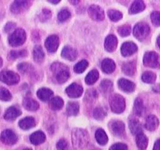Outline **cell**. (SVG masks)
I'll return each mask as SVG.
<instances>
[{
    "mask_svg": "<svg viewBox=\"0 0 160 150\" xmlns=\"http://www.w3.org/2000/svg\"><path fill=\"white\" fill-rule=\"evenodd\" d=\"M45 138L46 137H45V133L41 131H37L30 136V141H31L32 144L38 145V144H41L45 142Z\"/></svg>",
    "mask_w": 160,
    "mask_h": 150,
    "instance_id": "cell-21",
    "label": "cell"
},
{
    "mask_svg": "<svg viewBox=\"0 0 160 150\" xmlns=\"http://www.w3.org/2000/svg\"><path fill=\"white\" fill-rule=\"evenodd\" d=\"M117 38L115 35L111 34L106 37L105 41H104V48L108 52H113L117 47Z\"/></svg>",
    "mask_w": 160,
    "mask_h": 150,
    "instance_id": "cell-14",
    "label": "cell"
},
{
    "mask_svg": "<svg viewBox=\"0 0 160 150\" xmlns=\"http://www.w3.org/2000/svg\"><path fill=\"white\" fill-rule=\"evenodd\" d=\"M108 16L110 18V20L114 22H117L122 18V13L119 11L111 9V10H108Z\"/></svg>",
    "mask_w": 160,
    "mask_h": 150,
    "instance_id": "cell-38",
    "label": "cell"
},
{
    "mask_svg": "<svg viewBox=\"0 0 160 150\" xmlns=\"http://www.w3.org/2000/svg\"><path fill=\"white\" fill-rule=\"evenodd\" d=\"M29 5V1H15L11 6V11L14 14H20L25 11Z\"/></svg>",
    "mask_w": 160,
    "mask_h": 150,
    "instance_id": "cell-13",
    "label": "cell"
},
{
    "mask_svg": "<svg viewBox=\"0 0 160 150\" xmlns=\"http://www.w3.org/2000/svg\"><path fill=\"white\" fill-rule=\"evenodd\" d=\"M89 141V135L83 129L76 128L72 131L73 145L77 148H82L86 146Z\"/></svg>",
    "mask_w": 160,
    "mask_h": 150,
    "instance_id": "cell-1",
    "label": "cell"
},
{
    "mask_svg": "<svg viewBox=\"0 0 160 150\" xmlns=\"http://www.w3.org/2000/svg\"><path fill=\"white\" fill-rule=\"evenodd\" d=\"M101 68L103 72H105L107 74H111L116 68L115 62L111 59H103L101 63Z\"/></svg>",
    "mask_w": 160,
    "mask_h": 150,
    "instance_id": "cell-20",
    "label": "cell"
},
{
    "mask_svg": "<svg viewBox=\"0 0 160 150\" xmlns=\"http://www.w3.org/2000/svg\"><path fill=\"white\" fill-rule=\"evenodd\" d=\"M157 43H158V47H159V48H160V36H158V39H157Z\"/></svg>",
    "mask_w": 160,
    "mask_h": 150,
    "instance_id": "cell-53",
    "label": "cell"
},
{
    "mask_svg": "<svg viewBox=\"0 0 160 150\" xmlns=\"http://www.w3.org/2000/svg\"><path fill=\"white\" fill-rule=\"evenodd\" d=\"M88 62L85 59H82L80 62H78L75 66L74 67V71L78 74H80V73H82L84 71L88 68Z\"/></svg>",
    "mask_w": 160,
    "mask_h": 150,
    "instance_id": "cell-36",
    "label": "cell"
},
{
    "mask_svg": "<svg viewBox=\"0 0 160 150\" xmlns=\"http://www.w3.org/2000/svg\"><path fill=\"white\" fill-rule=\"evenodd\" d=\"M77 51L70 46H65L62 51V56L69 61H74L77 58Z\"/></svg>",
    "mask_w": 160,
    "mask_h": 150,
    "instance_id": "cell-17",
    "label": "cell"
},
{
    "mask_svg": "<svg viewBox=\"0 0 160 150\" xmlns=\"http://www.w3.org/2000/svg\"><path fill=\"white\" fill-rule=\"evenodd\" d=\"M57 148L58 150H67L68 148V143L66 140L62 139L58 142L57 144Z\"/></svg>",
    "mask_w": 160,
    "mask_h": 150,
    "instance_id": "cell-46",
    "label": "cell"
},
{
    "mask_svg": "<svg viewBox=\"0 0 160 150\" xmlns=\"http://www.w3.org/2000/svg\"><path fill=\"white\" fill-rule=\"evenodd\" d=\"M128 147L123 143H117L110 148L109 150H127Z\"/></svg>",
    "mask_w": 160,
    "mask_h": 150,
    "instance_id": "cell-47",
    "label": "cell"
},
{
    "mask_svg": "<svg viewBox=\"0 0 160 150\" xmlns=\"http://www.w3.org/2000/svg\"><path fill=\"white\" fill-rule=\"evenodd\" d=\"M109 104L112 112L116 114L122 113L125 109V98L119 94L112 96L109 100Z\"/></svg>",
    "mask_w": 160,
    "mask_h": 150,
    "instance_id": "cell-3",
    "label": "cell"
},
{
    "mask_svg": "<svg viewBox=\"0 0 160 150\" xmlns=\"http://www.w3.org/2000/svg\"><path fill=\"white\" fill-rule=\"evenodd\" d=\"M2 66V58L0 57V67H1Z\"/></svg>",
    "mask_w": 160,
    "mask_h": 150,
    "instance_id": "cell-55",
    "label": "cell"
},
{
    "mask_svg": "<svg viewBox=\"0 0 160 150\" xmlns=\"http://www.w3.org/2000/svg\"><path fill=\"white\" fill-rule=\"evenodd\" d=\"M153 150H160V140H158L156 142L154 143Z\"/></svg>",
    "mask_w": 160,
    "mask_h": 150,
    "instance_id": "cell-51",
    "label": "cell"
},
{
    "mask_svg": "<svg viewBox=\"0 0 160 150\" xmlns=\"http://www.w3.org/2000/svg\"><path fill=\"white\" fill-rule=\"evenodd\" d=\"M145 111V106L143 101L140 98H137L134 101V106H133V112L137 116H142Z\"/></svg>",
    "mask_w": 160,
    "mask_h": 150,
    "instance_id": "cell-32",
    "label": "cell"
},
{
    "mask_svg": "<svg viewBox=\"0 0 160 150\" xmlns=\"http://www.w3.org/2000/svg\"><path fill=\"white\" fill-rule=\"evenodd\" d=\"M133 35L139 41H143L148 37L150 33V27L147 23L140 22L133 28Z\"/></svg>",
    "mask_w": 160,
    "mask_h": 150,
    "instance_id": "cell-5",
    "label": "cell"
},
{
    "mask_svg": "<svg viewBox=\"0 0 160 150\" xmlns=\"http://www.w3.org/2000/svg\"><path fill=\"white\" fill-rule=\"evenodd\" d=\"M69 2H70L71 4H77V3H78V2H79V1H69Z\"/></svg>",
    "mask_w": 160,
    "mask_h": 150,
    "instance_id": "cell-54",
    "label": "cell"
},
{
    "mask_svg": "<svg viewBox=\"0 0 160 150\" xmlns=\"http://www.w3.org/2000/svg\"><path fill=\"white\" fill-rule=\"evenodd\" d=\"M79 110V105L76 101H70L67 104V113L70 116H74L78 113Z\"/></svg>",
    "mask_w": 160,
    "mask_h": 150,
    "instance_id": "cell-29",
    "label": "cell"
},
{
    "mask_svg": "<svg viewBox=\"0 0 160 150\" xmlns=\"http://www.w3.org/2000/svg\"><path fill=\"white\" fill-rule=\"evenodd\" d=\"M0 99L4 101H8L12 99V94L5 88H0Z\"/></svg>",
    "mask_w": 160,
    "mask_h": 150,
    "instance_id": "cell-43",
    "label": "cell"
},
{
    "mask_svg": "<svg viewBox=\"0 0 160 150\" xmlns=\"http://www.w3.org/2000/svg\"><path fill=\"white\" fill-rule=\"evenodd\" d=\"M143 63L148 67H157L158 66V55L155 52L150 51L145 54L143 58Z\"/></svg>",
    "mask_w": 160,
    "mask_h": 150,
    "instance_id": "cell-7",
    "label": "cell"
},
{
    "mask_svg": "<svg viewBox=\"0 0 160 150\" xmlns=\"http://www.w3.org/2000/svg\"><path fill=\"white\" fill-rule=\"evenodd\" d=\"M138 46L137 45L133 42H130V41H127L125 42L123 45L121 46V55L124 57H128L130 55H133L135 52H137Z\"/></svg>",
    "mask_w": 160,
    "mask_h": 150,
    "instance_id": "cell-12",
    "label": "cell"
},
{
    "mask_svg": "<svg viewBox=\"0 0 160 150\" xmlns=\"http://www.w3.org/2000/svg\"><path fill=\"white\" fill-rule=\"evenodd\" d=\"M158 126V119L156 116L153 115H150L147 116L145 123V127L149 131H154Z\"/></svg>",
    "mask_w": 160,
    "mask_h": 150,
    "instance_id": "cell-18",
    "label": "cell"
},
{
    "mask_svg": "<svg viewBox=\"0 0 160 150\" xmlns=\"http://www.w3.org/2000/svg\"><path fill=\"white\" fill-rule=\"evenodd\" d=\"M28 69H29V64H28L26 62H22V63H20L18 65V70L23 72V73L27 72Z\"/></svg>",
    "mask_w": 160,
    "mask_h": 150,
    "instance_id": "cell-49",
    "label": "cell"
},
{
    "mask_svg": "<svg viewBox=\"0 0 160 150\" xmlns=\"http://www.w3.org/2000/svg\"><path fill=\"white\" fill-rule=\"evenodd\" d=\"M22 150H32L31 148H23V149H22Z\"/></svg>",
    "mask_w": 160,
    "mask_h": 150,
    "instance_id": "cell-56",
    "label": "cell"
},
{
    "mask_svg": "<svg viewBox=\"0 0 160 150\" xmlns=\"http://www.w3.org/2000/svg\"><path fill=\"white\" fill-rule=\"evenodd\" d=\"M26 40V33L23 29H17L8 37V42L12 46H22Z\"/></svg>",
    "mask_w": 160,
    "mask_h": 150,
    "instance_id": "cell-4",
    "label": "cell"
},
{
    "mask_svg": "<svg viewBox=\"0 0 160 150\" xmlns=\"http://www.w3.org/2000/svg\"><path fill=\"white\" fill-rule=\"evenodd\" d=\"M51 17V12L49 10H47V9H44L42 12H41V16H40V18H41V20H48L49 18Z\"/></svg>",
    "mask_w": 160,
    "mask_h": 150,
    "instance_id": "cell-48",
    "label": "cell"
},
{
    "mask_svg": "<svg viewBox=\"0 0 160 150\" xmlns=\"http://www.w3.org/2000/svg\"><path fill=\"white\" fill-rule=\"evenodd\" d=\"M88 15L92 20L100 21L104 19V12L100 7L97 5H92L88 8Z\"/></svg>",
    "mask_w": 160,
    "mask_h": 150,
    "instance_id": "cell-8",
    "label": "cell"
},
{
    "mask_svg": "<svg viewBox=\"0 0 160 150\" xmlns=\"http://www.w3.org/2000/svg\"><path fill=\"white\" fill-rule=\"evenodd\" d=\"M70 17V12L67 9H62V11L58 12V19L59 21L64 22L67 20Z\"/></svg>",
    "mask_w": 160,
    "mask_h": 150,
    "instance_id": "cell-44",
    "label": "cell"
},
{
    "mask_svg": "<svg viewBox=\"0 0 160 150\" xmlns=\"http://www.w3.org/2000/svg\"><path fill=\"white\" fill-rule=\"evenodd\" d=\"M142 80L147 84H153L156 80V75L152 72H146L142 76Z\"/></svg>",
    "mask_w": 160,
    "mask_h": 150,
    "instance_id": "cell-35",
    "label": "cell"
},
{
    "mask_svg": "<svg viewBox=\"0 0 160 150\" xmlns=\"http://www.w3.org/2000/svg\"><path fill=\"white\" fill-rule=\"evenodd\" d=\"M15 27H16V24L12 23V22H9V23H8L5 25L4 30H5V32L8 33V32H10L12 29H13Z\"/></svg>",
    "mask_w": 160,
    "mask_h": 150,
    "instance_id": "cell-50",
    "label": "cell"
},
{
    "mask_svg": "<svg viewBox=\"0 0 160 150\" xmlns=\"http://www.w3.org/2000/svg\"><path fill=\"white\" fill-rule=\"evenodd\" d=\"M23 107L30 111H36L39 109V104L32 98H25L23 101Z\"/></svg>",
    "mask_w": 160,
    "mask_h": 150,
    "instance_id": "cell-23",
    "label": "cell"
},
{
    "mask_svg": "<svg viewBox=\"0 0 160 150\" xmlns=\"http://www.w3.org/2000/svg\"><path fill=\"white\" fill-rule=\"evenodd\" d=\"M98 94L96 90L95 89H88L86 93V95H85V101H89V102H92V101H95V100L97 98Z\"/></svg>",
    "mask_w": 160,
    "mask_h": 150,
    "instance_id": "cell-41",
    "label": "cell"
},
{
    "mask_svg": "<svg viewBox=\"0 0 160 150\" xmlns=\"http://www.w3.org/2000/svg\"><path fill=\"white\" fill-rule=\"evenodd\" d=\"M45 58L44 51L40 46H35L33 50V59L37 62H41Z\"/></svg>",
    "mask_w": 160,
    "mask_h": 150,
    "instance_id": "cell-34",
    "label": "cell"
},
{
    "mask_svg": "<svg viewBox=\"0 0 160 150\" xmlns=\"http://www.w3.org/2000/svg\"><path fill=\"white\" fill-rule=\"evenodd\" d=\"M64 101L59 97H54L50 100V107L53 110H58L63 107Z\"/></svg>",
    "mask_w": 160,
    "mask_h": 150,
    "instance_id": "cell-33",
    "label": "cell"
},
{
    "mask_svg": "<svg viewBox=\"0 0 160 150\" xmlns=\"http://www.w3.org/2000/svg\"><path fill=\"white\" fill-rule=\"evenodd\" d=\"M146 8V5H145L143 1H134L132 3L130 8H129V13L130 14H136L138 12H142Z\"/></svg>",
    "mask_w": 160,
    "mask_h": 150,
    "instance_id": "cell-27",
    "label": "cell"
},
{
    "mask_svg": "<svg viewBox=\"0 0 160 150\" xmlns=\"http://www.w3.org/2000/svg\"><path fill=\"white\" fill-rule=\"evenodd\" d=\"M118 33L121 37H127L131 33V26L129 24H124L118 28Z\"/></svg>",
    "mask_w": 160,
    "mask_h": 150,
    "instance_id": "cell-42",
    "label": "cell"
},
{
    "mask_svg": "<svg viewBox=\"0 0 160 150\" xmlns=\"http://www.w3.org/2000/svg\"><path fill=\"white\" fill-rule=\"evenodd\" d=\"M118 86L122 91L125 93H132L135 89L134 83L124 78H121L118 80Z\"/></svg>",
    "mask_w": 160,
    "mask_h": 150,
    "instance_id": "cell-15",
    "label": "cell"
},
{
    "mask_svg": "<svg viewBox=\"0 0 160 150\" xmlns=\"http://www.w3.org/2000/svg\"><path fill=\"white\" fill-rule=\"evenodd\" d=\"M129 127L132 134L135 135V136H138V135L142 133V128L140 123L138 119H134V118L129 119Z\"/></svg>",
    "mask_w": 160,
    "mask_h": 150,
    "instance_id": "cell-19",
    "label": "cell"
},
{
    "mask_svg": "<svg viewBox=\"0 0 160 150\" xmlns=\"http://www.w3.org/2000/svg\"><path fill=\"white\" fill-rule=\"evenodd\" d=\"M21 110L16 106H11L5 112L4 119L8 121H13L21 115Z\"/></svg>",
    "mask_w": 160,
    "mask_h": 150,
    "instance_id": "cell-16",
    "label": "cell"
},
{
    "mask_svg": "<svg viewBox=\"0 0 160 150\" xmlns=\"http://www.w3.org/2000/svg\"><path fill=\"white\" fill-rule=\"evenodd\" d=\"M98 78H99V72L97 70L94 69L87 75L86 78H85V82L88 85H92L97 81Z\"/></svg>",
    "mask_w": 160,
    "mask_h": 150,
    "instance_id": "cell-31",
    "label": "cell"
},
{
    "mask_svg": "<svg viewBox=\"0 0 160 150\" xmlns=\"http://www.w3.org/2000/svg\"><path fill=\"white\" fill-rule=\"evenodd\" d=\"M27 55V51L25 50H22V51H12L9 54L8 58L10 59H16L17 58L20 57H25Z\"/></svg>",
    "mask_w": 160,
    "mask_h": 150,
    "instance_id": "cell-40",
    "label": "cell"
},
{
    "mask_svg": "<svg viewBox=\"0 0 160 150\" xmlns=\"http://www.w3.org/2000/svg\"><path fill=\"white\" fill-rule=\"evenodd\" d=\"M0 80L8 85H12L20 81V76L12 71H2L0 73Z\"/></svg>",
    "mask_w": 160,
    "mask_h": 150,
    "instance_id": "cell-6",
    "label": "cell"
},
{
    "mask_svg": "<svg viewBox=\"0 0 160 150\" xmlns=\"http://www.w3.org/2000/svg\"><path fill=\"white\" fill-rule=\"evenodd\" d=\"M35 119L32 117H26L19 122V126L23 130H28L32 127H35Z\"/></svg>",
    "mask_w": 160,
    "mask_h": 150,
    "instance_id": "cell-25",
    "label": "cell"
},
{
    "mask_svg": "<svg viewBox=\"0 0 160 150\" xmlns=\"http://www.w3.org/2000/svg\"><path fill=\"white\" fill-rule=\"evenodd\" d=\"M136 143H137V146L141 150H145L147 148V145H148V139L145 136L143 133L136 136Z\"/></svg>",
    "mask_w": 160,
    "mask_h": 150,
    "instance_id": "cell-28",
    "label": "cell"
},
{
    "mask_svg": "<svg viewBox=\"0 0 160 150\" xmlns=\"http://www.w3.org/2000/svg\"><path fill=\"white\" fill-rule=\"evenodd\" d=\"M107 115V112L103 107H97L94 110L93 116L97 120H103Z\"/></svg>",
    "mask_w": 160,
    "mask_h": 150,
    "instance_id": "cell-37",
    "label": "cell"
},
{
    "mask_svg": "<svg viewBox=\"0 0 160 150\" xmlns=\"http://www.w3.org/2000/svg\"><path fill=\"white\" fill-rule=\"evenodd\" d=\"M96 139L98 144L100 145H105L108 143V136L103 129H98L96 131Z\"/></svg>",
    "mask_w": 160,
    "mask_h": 150,
    "instance_id": "cell-30",
    "label": "cell"
},
{
    "mask_svg": "<svg viewBox=\"0 0 160 150\" xmlns=\"http://www.w3.org/2000/svg\"><path fill=\"white\" fill-rule=\"evenodd\" d=\"M1 140L2 142L4 144H8V145H12V144H15L17 142L18 137L16 136V134L12 130H5L3 131L1 134Z\"/></svg>",
    "mask_w": 160,
    "mask_h": 150,
    "instance_id": "cell-9",
    "label": "cell"
},
{
    "mask_svg": "<svg viewBox=\"0 0 160 150\" xmlns=\"http://www.w3.org/2000/svg\"><path fill=\"white\" fill-rule=\"evenodd\" d=\"M49 3H58L59 2H60V0H55V1H53V0H49L48 1Z\"/></svg>",
    "mask_w": 160,
    "mask_h": 150,
    "instance_id": "cell-52",
    "label": "cell"
},
{
    "mask_svg": "<svg viewBox=\"0 0 160 150\" xmlns=\"http://www.w3.org/2000/svg\"><path fill=\"white\" fill-rule=\"evenodd\" d=\"M112 89V82L110 81V80H103L100 83V90H101V92L103 93V94L111 92Z\"/></svg>",
    "mask_w": 160,
    "mask_h": 150,
    "instance_id": "cell-39",
    "label": "cell"
},
{
    "mask_svg": "<svg viewBox=\"0 0 160 150\" xmlns=\"http://www.w3.org/2000/svg\"><path fill=\"white\" fill-rule=\"evenodd\" d=\"M66 92L70 98H79L80 96L82 95L83 88H82V86L78 84L77 83H73L67 87Z\"/></svg>",
    "mask_w": 160,
    "mask_h": 150,
    "instance_id": "cell-10",
    "label": "cell"
},
{
    "mask_svg": "<svg viewBox=\"0 0 160 150\" xmlns=\"http://www.w3.org/2000/svg\"><path fill=\"white\" fill-rule=\"evenodd\" d=\"M45 47L49 53H54L58 48L59 38L57 35H51L47 37L45 41Z\"/></svg>",
    "mask_w": 160,
    "mask_h": 150,
    "instance_id": "cell-11",
    "label": "cell"
},
{
    "mask_svg": "<svg viewBox=\"0 0 160 150\" xmlns=\"http://www.w3.org/2000/svg\"><path fill=\"white\" fill-rule=\"evenodd\" d=\"M53 93L49 88H42L37 91V97L43 101H48L53 98Z\"/></svg>",
    "mask_w": 160,
    "mask_h": 150,
    "instance_id": "cell-22",
    "label": "cell"
},
{
    "mask_svg": "<svg viewBox=\"0 0 160 150\" xmlns=\"http://www.w3.org/2000/svg\"><path fill=\"white\" fill-rule=\"evenodd\" d=\"M111 127L112 132L116 136H121L124 133V131H125V123L123 122H121V121L118 120L112 122V123L111 125Z\"/></svg>",
    "mask_w": 160,
    "mask_h": 150,
    "instance_id": "cell-24",
    "label": "cell"
},
{
    "mask_svg": "<svg viewBox=\"0 0 160 150\" xmlns=\"http://www.w3.org/2000/svg\"><path fill=\"white\" fill-rule=\"evenodd\" d=\"M150 19L154 26H160V12H153L150 15Z\"/></svg>",
    "mask_w": 160,
    "mask_h": 150,
    "instance_id": "cell-45",
    "label": "cell"
},
{
    "mask_svg": "<svg viewBox=\"0 0 160 150\" xmlns=\"http://www.w3.org/2000/svg\"><path fill=\"white\" fill-rule=\"evenodd\" d=\"M122 71L127 76H133L136 72V62L130 61L122 65Z\"/></svg>",
    "mask_w": 160,
    "mask_h": 150,
    "instance_id": "cell-26",
    "label": "cell"
},
{
    "mask_svg": "<svg viewBox=\"0 0 160 150\" xmlns=\"http://www.w3.org/2000/svg\"><path fill=\"white\" fill-rule=\"evenodd\" d=\"M51 70L53 73H55L56 80L60 84H63L70 77V71L66 65L60 63V62H55L51 66Z\"/></svg>",
    "mask_w": 160,
    "mask_h": 150,
    "instance_id": "cell-2",
    "label": "cell"
}]
</instances>
